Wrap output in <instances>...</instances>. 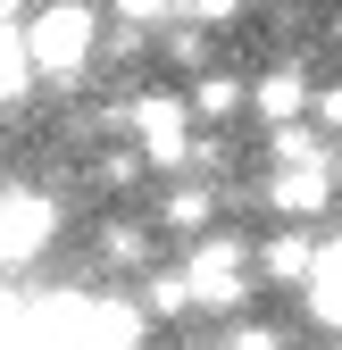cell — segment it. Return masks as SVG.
<instances>
[{
	"label": "cell",
	"mask_w": 342,
	"mask_h": 350,
	"mask_svg": "<svg viewBox=\"0 0 342 350\" xmlns=\"http://www.w3.org/2000/svg\"><path fill=\"white\" fill-rule=\"evenodd\" d=\"M101 258H109V267L150 275V226H134V217H109V226H101Z\"/></svg>",
	"instance_id": "8fae6325"
},
{
	"label": "cell",
	"mask_w": 342,
	"mask_h": 350,
	"mask_svg": "<svg viewBox=\"0 0 342 350\" xmlns=\"http://www.w3.org/2000/svg\"><path fill=\"white\" fill-rule=\"evenodd\" d=\"M184 275H192V300H200L209 317H242L250 292H259V258H250L234 234H200L184 250Z\"/></svg>",
	"instance_id": "7a4b0ae2"
},
{
	"label": "cell",
	"mask_w": 342,
	"mask_h": 350,
	"mask_svg": "<svg viewBox=\"0 0 342 350\" xmlns=\"http://www.w3.org/2000/svg\"><path fill=\"white\" fill-rule=\"evenodd\" d=\"M134 300H142V309H150V317H167V325H176V317H192V309H200V300H192V275H184V267H150Z\"/></svg>",
	"instance_id": "30bf717a"
},
{
	"label": "cell",
	"mask_w": 342,
	"mask_h": 350,
	"mask_svg": "<svg viewBox=\"0 0 342 350\" xmlns=\"http://www.w3.org/2000/svg\"><path fill=\"white\" fill-rule=\"evenodd\" d=\"M242 9H250V0H184V17H192V25H234Z\"/></svg>",
	"instance_id": "ac0fdd59"
},
{
	"label": "cell",
	"mask_w": 342,
	"mask_h": 350,
	"mask_svg": "<svg viewBox=\"0 0 342 350\" xmlns=\"http://www.w3.org/2000/svg\"><path fill=\"white\" fill-rule=\"evenodd\" d=\"M34 42H25V25H0V109H17L25 92H34Z\"/></svg>",
	"instance_id": "ba28073f"
},
{
	"label": "cell",
	"mask_w": 342,
	"mask_h": 350,
	"mask_svg": "<svg viewBox=\"0 0 342 350\" xmlns=\"http://www.w3.org/2000/svg\"><path fill=\"white\" fill-rule=\"evenodd\" d=\"M250 109H259L267 125H301V117L317 109V83H309L301 67H267L259 83H250Z\"/></svg>",
	"instance_id": "8992f818"
},
{
	"label": "cell",
	"mask_w": 342,
	"mask_h": 350,
	"mask_svg": "<svg viewBox=\"0 0 342 350\" xmlns=\"http://www.w3.org/2000/svg\"><path fill=\"white\" fill-rule=\"evenodd\" d=\"M25 42H34V67L51 83H75L101 59V9L92 0H42V9L25 17Z\"/></svg>",
	"instance_id": "6da1fadb"
},
{
	"label": "cell",
	"mask_w": 342,
	"mask_h": 350,
	"mask_svg": "<svg viewBox=\"0 0 342 350\" xmlns=\"http://www.w3.org/2000/svg\"><path fill=\"white\" fill-rule=\"evenodd\" d=\"M309 125L342 142V83H317V109H309Z\"/></svg>",
	"instance_id": "e0dca14e"
},
{
	"label": "cell",
	"mask_w": 342,
	"mask_h": 350,
	"mask_svg": "<svg viewBox=\"0 0 342 350\" xmlns=\"http://www.w3.org/2000/svg\"><path fill=\"white\" fill-rule=\"evenodd\" d=\"M334 167H342V159H309V167H267V208L284 217V226L317 217V208L334 200Z\"/></svg>",
	"instance_id": "5b68a950"
},
{
	"label": "cell",
	"mask_w": 342,
	"mask_h": 350,
	"mask_svg": "<svg viewBox=\"0 0 342 350\" xmlns=\"http://www.w3.org/2000/svg\"><path fill=\"white\" fill-rule=\"evenodd\" d=\"M109 17L117 25H167V17H184V0H109Z\"/></svg>",
	"instance_id": "9a60e30c"
},
{
	"label": "cell",
	"mask_w": 342,
	"mask_h": 350,
	"mask_svg": "<svg viewBox=\"0 0 342 350\" xmlns=\"http://www.w3.org/2000/svg\"><path fill=\"white\" fill-rule=\"evenodd\" d=\"M0 25H25V0H0Z\"/></svg>",
	"instance_id": "d6986e66"
},
{
	"label": "cell",
	"mask_w": 342,
	"mask_h": 350,
	"mask_svg": "<svg viewBox=\"0 0 342 350\" xmlns=\"http://www.w3.org/2000/svg\"><path fill=\"white\" fill-rule=\"evenodd\" d=\"M59 234V208L51 192H34V184H0V275L25 267V258H42Z\"/></svg>",
	"instance_id": "277c9868"
},
{
	"label": "cell",
	"mask_w": 342,
	"mask_h": 350,
	"mask_svg": "<svg viewBox=\"0 0 342 350\" xmlns=\"http://www.w3.org/2000/svg\"><path fill=\"white\" fill-rule=\"evenodd\" d=\"M250 109V83L242 75H226V67H209L200 83H192V117H209V125H226V117H242Z\"/></svg>",
	"instance_id": "9c48e42d"
},
{
	"label": "cell",
	"mask_w": 342,
	"mask_h": 350,
	"mask_svg": "<svg viewBox=\"0 0 342 350\" xmlns=\"http://www.w3.org/2000/svg\"><path fill=\"white\" fill-rule=\"evenodd\" d=\"M159 51L176 59V67H192V75H209V25H192V17L159 25Z\"/></svg>",
	"instance_id": "4fadbf2b"
},
{
	"label": "cell",
	"mask_w": 342,
	"mask_h": 350,
	"mask_svg": "<svg viewBox=\"0 0 342 350\" xmlns=\"http://www.w3.org/2000/svg\"><path fill=\"white\" fill-rule=\"evenodd\" d=\"M125 134H134L142 142V159L150 167H167V175H176V167H192V92H134V100H125Z\"/></svg>",
	"instance_id": "3957f363"
},
{
	"label": "cell",
	"mask_w": 342,
	"mask_h": 350,
	"mask_svg": "<svg viewBox=\"0 0 342 350\" xmlns=\"http://www.w3.org/2000/svg\"><path fill=\"white\" fill-rule=\"evenodd\" d=\"M226 350H284V334H276V325H242V317H226Z\"/></svg>",
	"instance_id": "2e32d148"
},
{
	"label": "cell",
	"mask_w": 342,
	"mask_h": 350,
	"mask_svg": "<svg viewBox=\"0 0 342 350\" xmlns=\"http://www.w3.org/2000/svg\"><path fill=\"white\" fill-rule=\"evenodd\" d=\"M317 258H326V250H317L301 226H284V234H267V250H259V284H309Z\"/></svg>",
	"instance_id": "52a82bcc"
},
{
	"label": "cell",
	"mask_w": 342,
	"mask_h": 350,
	"mask_svg": "<svg viewBox=\"0 0 342 350\" xmlns=\"http://www.w3.org/2000/svg\"><path fill=\"white\" fill-rule=\"evenodd\" d=\"M142 167H150V159H142V142H117V150H101V159H92V184H109V192H125V184H134Z\"/></svg>",
	"instance_id": "5bb4252c"
},
{
	"label": "cell",
	"mask_w": 342,
	"mask_h": 350,
	"mask_svg": "<svg viewBox=\"0 0 342 350\" xmlns=\"http://www.w3.org/2000/svg\"><path fill=\"white\" fill-rule=\"evenodd\" d=\"M209 217H218V200H209V192H167V200H159V226H167V234H192V242H200Z\"/></svg>",
	"instance_id": "7c38bea8"
}]
</instances>
